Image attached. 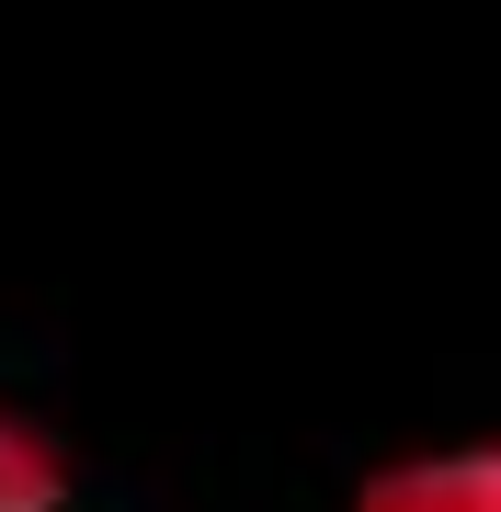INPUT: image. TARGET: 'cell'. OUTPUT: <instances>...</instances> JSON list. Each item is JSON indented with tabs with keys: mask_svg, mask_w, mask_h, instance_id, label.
I'll return each mask as SVG.
<instances>
[{
	"mask_svg": "<svg viewBox=\"0 0 501 512\" xmlns=\"http://www.w3.org/2000/svg\"><path fill=\"white\" fill-rule=\"evenodd\" d=\"M353 512H501V433L490 444H433V456L376 467Z\"/></svg>",
	"mask_w": 501,
	"mask_h": 512,
	"instance_id": "1",
	"label": "cell"
},
{
	"mask_svg": "<svg viewBox=\"0 0 501 512\" xmlns=\"http://www.w3.org/2000/svg\"><path fill=\"white\" fill-rule=\"evenodd\" d=\"M0 512H69V444L23 410H0Z\"/></svg>",
	"mask_w": 501,
	"mask_h": 512,
	"instance_id": "2",
	"label": "cell"
}]
</instances>
